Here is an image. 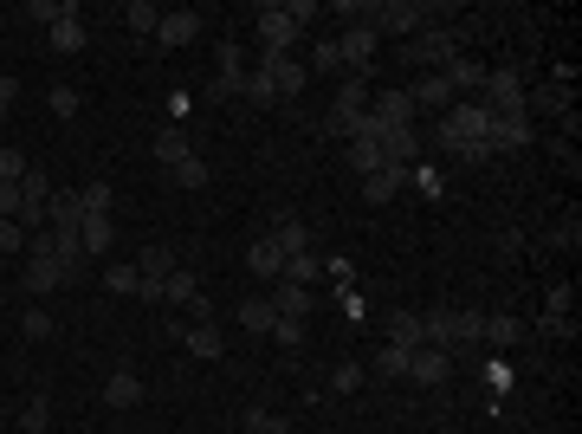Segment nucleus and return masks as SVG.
I'll list each match as a JSON object with an SVG mask.
<instances>
[{"instance_id": "1", "label": "nucleus", "mask_w": 582, "mask_h": 434, "mask_svg": "<svg viewBox=\"0 0 582 434\" xmlns=\"http://www.w3.org/2000/svg\"><path fill=\"white\" fill-rule=\"evenodd\" d=\"M460 52H466V33H453V26H427V33L408 39L401 59H408V72H414V65H421V72H447Z\"/></svg>"}, {"instance_id": "2", "label": "nucleus", "mask_w": 582, "mask_h": 434, "mask_svg": "<svg viewBox=\"0 0 582 434\" xmlns=\"http://www.w3.org/2000/svg\"><path fill=\"white\" fill-rule=\"evenodd\" d=\"M427 344L434 350H466V344H479V331H485V311H427Z\"/></svg>"}, {"instance_id": "3", "label": "nucleus", "mask_w": 582, "mask_h": 434, "mask_svg": "<svg viewBox=\"0 0 582 434\" xmlns=\"http://www.w3.org/2000/svg\"><path fill=\"white\" fill-rule=\"evenodd\" d=\"M485 130H492V117H485L479 98L453 104L447 117H440V149H466V143H485Z\"/></svg>"}, {"instance_id": "4", "label": "nucleus", "mask_w": 582, "mask_h": 434, "mask_svg": "<svg viewBox=\"0 0 582 434\" xmlns=\"http://www.w3.org/2000/svg\"><path fill=\"white\" fill-rule=\"evenodd\" d=\"M485 117H505V111H524V72L505 65V72H485V91H479Z\"/></svg>"}, {"instance_id": "5", "label": "nucleus", "mask_w": 582, "mask_h": 434, "mask_svg": "<svg viewBox=\"0 0 582 434\" xmlns=\"http://www.w3.org/2000/svg\"><path fill=\"white\" fill-rule=\"evenodd\" d=\"M298 33H304V26L291 20V7H279V0L259 7V52H291V46H298Z\"/></svg>"}, {"instance_id": "6", "label": "nucleus", "mask_w": 582, "mask_h": 434, "mask_svg": "<svg viewBox=\"0 0 582 434\" xmlns=\"http://www.w3.org/2000/svg\"><path fill=\"white\" fill-rule=\"evenodd\" d=\"M259 72H266L272 85H279V98H298V91H304V78H311L298 59H291V52H259Z\"/></svg>"}, {"instance_id": "7", "label": "nucleus", "mask_w": 582, "mask_h": 434, "mask_svg": "<svg viewBox=\"0 0 582 434\" xmlns=\"http://www.w3.org/2000/svg\"><path fill=\"white\" fill-rule=\"evenodd\" d=\"M531 143V111H505V117H492V130H485V149H524Z\"/></svg>"}, {"instance_id": "8", "label": "nucleus", "mask_w": 582, "mask_h": 434, "mask_svg": "<svg viewBox=\"0 0 582 434\" xmlns=\"http://www.w3.org/2000/svg\"><path fill=\"white\" fill-rule=\"evenodd\" d=\"M447 370H453V357H447V350L421 344V350L408 357V376H401V383H421V389H434V383H447Z\"/></svg>"}, {"instance_id": "9", "label": "nucleus", "mask_w": 582, "mask_h": 434, "mask_svg": "<svg viewBox=\"0 0 582 434\" xmlns=\"http://www.w3.org/2000/svg\"><path fill=\"white\" fill-rule=\"evenodd\" d=\"M143 402V376L136 370H110L104 376V409H136Z\"/></svg>"}, {"instance_id": "10", "label": "nucleus", "mask_w": 582, "mask_h": 434, "mask_svg": "<svg viewBox=\"0 0 582 434\" xmlns=\"http://www.w3.org/2000/svg\"><path fill=\"white\" fill-rule=\"evenodd\" d=\"M33 298H46V292H59V286H72V273H65L59 260H26V279H20Z\"/></svg>"}, {"instance_id": "11", "label": "nucleus", "mask_w": 582, "mask_h": 434, "mask_svg": "<svg viewBox=\"0 0 582 434\" xmlns=\"http://www.w3.org/2000/svg\"><path fill=\"white\" fill-rule=\"evenodd\" d=\"M246 266H253V279H279L285 273V247L272 234H259L253 247H246Z\"/></svg>"}, {"instance_id": "12", "label": "nucleus", "mask_w": 582, "mask_h": 434, "mask_svg": "<svg viewBox=\"0 0 582 434\" xmlns=\"http://www.w3.org/2000/svg\"><path fill=\"white\" fill-rule=\"evenodd\" d=\"M188 156H194L188 130H182V124H162V130H156V162H162V169H182Z\"/></svg>"}, {"instance_id": "13", "label": "nucleus", "mask_w": 582, "mask_h": 434, "mask_svg": "<svg viewBox=\"0 0 582 434\" xmlns=\"http://www.w3.org/2000/svg\"><path fill=\"white\" fill-rule=\"evenodd\" d=\"M453 104H460V98H453V85H447L440 72H427L421 85H414V111H440V117H447Z\"/></svg>"}, {"instance_id": "14", "label": "nucleus", "mask_w": 582, "mask_h": 434, "mask_svg": "<svg viewBox=\"0 0 582 434\" xmlns=\"http://www.w3.org/2000/svg\"><path fill=\"white\" fill-rule=\"evenodd\" d=\"M337 52H343V65H356V72L369 78V59H376V33H369V26H350V33L337 39Z\"/></svg>"}, {"instance_id": "15", "label": "nucleus", "mask_w": 582, "mask_h": 434, "mask_svg": "<svg viewBox=\"0 0 582 434\" xmlns=\"http://www.w3.org/2000/svg\"><path fill=\"white\" fill-rule=\"evenodd\" d=\"M169 337H182V344L194 350V357H207V363H214L220 350H227V344H220V331H214V324H169Z\"/></svg>"}, {"instance_id": "16", "label": "nucleus", "mask_w": 582, "mask_h": 434, "mask_svg": "<svg viewBox=\"0 0 582 434\" xmlns=\"http://www.w3.org/2000/svg\"><path fill=\"white\" fill-rule=\"evenodd\" d=\"M408 182V169H395V162H382L376 175H363V201L369 208H382V201H395V188Z\"/></svg>"}, {"instance_id": "17", "label": "nucleus", "mask_w": 582, "mask_h": 434, "mask_svg": "<svg viewBox=\"0 0 582 434\" xmlns=\"http://www.w3.org/2000/svg\"><path fill=\"white\" fill-rule=\"evenodd\" d=\"M201 33V13H162V26H156V46H188V39Z\"/></svg>"}, {"instance_id": "18", "label": "nucleus", "mask_w": 582, "mask_h": 434, "mask_svg": "<svg viewBox=\"0 0 582 434\" xmlns=\"http://www.w3.org/2000/svg\"><path fill=\"white\" fill-rule=\"evenodd\" d=\"M440 78H447V85H453V98H460V91H466V98H479V91H485V65H473V59H466V52H460V59H453V65H447V72H440Z\"/></svg>"}, {"instance_id": "19", "label": "nucleus", "mask_w": 582, "mask_h": 434, "mask_svg": "<svg viewBox=\"0 0 582 434\" xmlns=\"http://www.w3.org/2000/svg\"><path fill=\"white\" fill-rule=\"evenodd\" d=\"M388 344H395V350H421L427 344V324L414 318V311H395V318H388Z\"/></svg>"}, {"instance_id": "20", "label": "nucleus", "mask_w": 582, "mask_h": 434, "mask_svg": "<svg viewBox=\"0 0 582 434\" xmlns=\"http://www.w3.org/2000/svg\"><path fill=\"white\" fill-rule=\"evenodd\" d=\"M110 234H117V227H110V214H91V221L78 227V247H85V260H104V253H110Z\"/></svg>"}, {"instance_id": "21", "label": "nucleus", "mask_w": 582, "mask_h": 434, "mask_svg": "<svg viewBox=\"0 0 582 434\" xmlns=\"http://www.w3.org/2000/svg\"><path fill=\"white\" fill-rule=\"evenodd\" d=\"M524 111H544V117H570V85L563 78H550L537 98H524Z\"/></svg>"}, {"instance_id": "22", "label": "nucleus", "mask_w": 582, "mask_h": 434, "mask_svg": "<svg viewBox=\"0 0 582 434\" xmlns=\"http://www.w3.org/2000/svg\"><path fill=\"white\" fill-rule=\"evenodd\" d=\"M272 311H279V318H304V324H311V292H304V286H285V279H279Z\"/></svg>"}, {"instance_id": "23", "label": "nucleus", "mask_w": 582, "mask_h": 434, "mask_svg": "<svg viewBox=\"0 0 582 434\" xmlns=\"http://www.w3.org/2000/svg\"><path fill=\"white\" fill-rule=\"evenodd\" d=\"M272 240L285 247V260H291V253H304V247H311V234H304V221H298V214H279V221H272Z\"/></svg>"}, {"instance_id": "24", "label": "nucleus", "mask_w": 582, "mask_h": 434, "mask_svg": "<svg viewBox=\"0 0 582 434\" xmlns=\"http://www.w3.org/2000/svg\"><path fill=\"white\" fill-rule=\"evenodd\" d=\"M240 324H246V331H266V337H272V324H279L272 298H240Z\"/></svg>"}, {"instance_id": "25", "label": "nucleus", "mask_w": 582, "mask_h": 434, "mask_svg": "<svg viewBox=\"0 0 582 434\" xmlns=\"http://www.w3.org/2000/svg\"><path fill=\"white\" fill-rule=\"evenodd\" d=\"M382 162L408 169V162H414V130H382Z\"/></svg>"}, {"instance_id": "26", "label": "nucleus", "mask_w": 582, "mask_h": 434, "mask_svg": "<svg viewBox=\"0 0 582 434\" xmlns=\"http://www.w3.org/2000/svg\"><path fill=\"white\" fill-rule=\"evenodd\" d=\"M350 169L356 175H376L382 169V137H356L350 143Z\"/></svg>"}, {"instance_id": "27", "label": "nucleus", "mask_w": 582, "mask_h": 434, "mask_svg": "<svg viewBox=\"0 0 582 434\" xmlns=\"http://www.w3.org/2000/svg\"><path fill=\"white\" fill-rule=\"evenodd\" d=\"M330 111H369V78H343V85H337V104H330Z\"/></svg>"}, {"instance_id": "28", "label": "nucleus", "mask_w": 582, "mask_h": 434, "mask_svg": "<svg viewBox=\"0 0 582 434\" xmlns=\"http://www.w3.org/2000/svg\"><path fill=\"white\" fill-rule=\"evenodd\" d=\"M194 292H201V286H194V273H188V266H175V273H169V286H162V305H188Z\"/></svg>"}, {"instance_id": "29", "label": "nucleus", "mask_w": 582, "mask_h": 434, "mask_svg": "<svg viewBox=\"0 0 582 434\" xmlns=\"http://www.w3.org/2000/svg\"><path fill=\"white\" fill-rule=\"evenodd\" d=\"M123 26H130V33H156V26H162V13L149 7V0H130V7H123Z\"/></svg>"}, {"instance_id": "30", "label": "nucleus", "mask_w": 582, "mask_h": 434, "mask_svg": "<svg viewBox=\"0 0 582 434\" xmlns=\"http://www.w3.org/2000/svg\"><path fill=\"white\" fill-rule=\"evenodd\" d=\"M317 273H324V266H317V260H311V253H291V260H285V273H279V279H285V286H311V279H317Z\"/></svg>"}, {"instance_id": "31", "label": "nucleus", "mask_w": 582, "mask_h": 434, "mask_svg": "<svg viewBox=\"0 0 582 434\" xmlns=\"http://www.w3.org/2000/svg\"><path fill=\"white\" fill-rule=\"evenodd\" d=\"M136 273H143V279H156V286H162V279L175 273V253H169V247H149V253H143V266H136Z\"/></svg>"}, {"instance_id": "32", "label": "nucleus", "mask_w": 582, "mask_h": 434, "mask_svg": "<svg viewBox=\"0 0 582 434\" xmlns=\"http://www.w3.org/2000/svg\"><path fill=\"white\" fill-rule=\"evenodd\" d=\"M408 357H414V350L382 344V350H376V376H395V383H401V376H408Z\"/></svg>"}, {"instance_id": "33", "label": "nucleus", "mask_w": 582, "mask_h": 434, "mask_svg": "<svg viewBox=\"0 0 582 434\" xmlns=\"http://www.w3.org/2000/svg\"><path fill=\"white\" fill-rule=\"evenodd\" d=\"M20 428H26V434H46V428H52V402H46V396H33V402L20 409Z\"/></svg>"}, {"instance_id": "34", "label": "nucleus", "mask_w": 582, "mask_h": 434, "mask_svg": "<svg viewBox=\"0 0 582 434\" xmlns=\"http://www.w3.org/2000/svg\"><path fill=\"white\" fill-rule=\"evenodd\" d=\"M78 208H85V221L91 214H110V182H85L78 188Z\"/></svg>"}, {"instance_id": "35", "label": "nucleus", "mask_w": 582, "mask_h": 434, "mask_svg": "<svg viewBox=\"0 0 582 434\" xmlns=\"http://www.w3.org/2000/svg\"><path fill=\"white\" fill-rule=\"evenodd\" d=\"M518 331H524L518 318H485V331H479V337H485V344H498V350H505V344H518Z\"/></svg>"}, {"instance_id": "36", "label": "nucleus", "mask_w": 582, "mask_h": 434, "mask_svg": "<svg viewBox=\"0 0 582 434\" xmlns=\"http://www.w3.org/2000/svg\"><path fill=\"white\" fill-rule=\"evenodd\" d=\"M240 98H253V104H279V85H272L266 72H246V85H240Z\"/></svg>"}, {"instance_id": "37", "label": "nucleus", "mask_w": 582, "mask_h": 434, "mask_svg": "<svg viewBox=\"0 0 582 434\" xmlns=\"http://www.w3.org/2000/svg\"><path fill=\"white\" fill-rule=\"evenodd\" d=\"M52 117H78V111H85V98H78V85H52Z\"/></svg>"}, {"instance_id": "38", "label": "nucleus", "mask_w": 582, "mask_h": 434, "mask_svg": "<svg viewBox=\"0 0 582 434\" xmlns=\"http://www.w3.org/2000/svg\"><path fill=\"white\" fill-rule=\"evenodd\" d=\"M46 33H52V46H59V52H78V46H85V26H78V20H59V26H46Z\"/></svg>"}, {"instance_id": "39", "label": "nucleus", "mask_w": 582, "mask_h": 434, "mask_svg": "<svg viewBox=\"0 0 582 434\" xmlns=\"http://www.w3.org/2000/svg\"><path fill=\"white\" fill-rule=\"evenodd\" d=\"M272 337H279L285 350H298L304 337H311V324H304V318H279V324H272Z\"/></svg>"}, {"instance_id": "40", "label": "nucleus", "mask_w": 582, "mask_h": 434, "mask_svg": "<svg viewBox=\"0 0 582 434\" xmlns=\"http://www.w3.org/2000/svg\"><path fill=\"white\" fill-rule=\"evenodd\" d=\"M330 389H337V396L363 389V363H337V370H330Z\"/></svg>"}, {"instance_id": "41", "label": "nucleus", "mask_w": 582, "mask_h": 434, "mask_svg": "<svg viewBox=\"0 0 582 434\" xmlns=\"http://www.w3.org/2000/svg\"><path fill=\"white\" fill-rule=\"evenodd\" d=\"M20 331H26V337H33V344H46V337H52V331H59V324H52V318H46V311H39V305H33V311H26V318H20Z\"/></svg>"}, {"instance_id": "42", "label": "nucleus", "mask_w": 582, "mask_h": 434, "mask_svg": "<svg viewBox=\"0 0 582 434\" xmlns=\"http://www.w3.org/2000/svg\"><path fill=\"white\" fill-rule=\"evenodd\" d=\"M311 65H317V72H337V65H343L337 39H324V46H311ZM311 65H304V72H311Z\"/></svg>"}, {"instance_id": "43", "label": "nucleus", "mask_w": 582, "mask_h": 434, "mask_svg": "<svg viewBox=\"0 0 582 434\" xmlns=\"http://www.w3.org/2000/svg\"><path fill=\"white\" fill-rule=\"evenodd\" d=\"M20 175H26V156L13 143H0V182H20Z\"/></svg>"}, {"instance_id": "44", "label": "nucleus", "mask_w": 582, "mask_h": 434, "mask_svg": "<svg viewBox=\"0 0 582 434\" xmlns=\"http://www.w3.org/2000/svg\"><path fill=\"white\" fill-rule=\"evenodd\" d=\"M104 286H110V292H136V286H143V273H136V266H110Z\"/></svg>"}, {"instance_id": "45", "label": "nucleus", "mask_w": 582, "mask_h": 434, "mask_svg": "<svg viewBox=\"0 0 582 434\" xmlns=\"http://www.w3.org/2000/svg\"><path fill=\"white\" fill-rule=\"evenodd\" d=\"M175 182H182V188H207V162H201V156H188L182 169H175Z\"/></svg>"}, {"instance_id": "46", "label": "nucleus", "mask_w": 582, "mask_h": 434, "mask_svg": "<svg viewBox=\"0 0 582 434\" xmlns=\"http://www.w3.org/2000/svg\"><path fill=\"white\" fill-rule=\"evenodd\" d=\"M246 434H291V428L279 422V415H266V409H253V415H246Z\"/></svg>"}, {"instance_id": "47", "label": "nucleus", "mask_w": 582, "mask_h": 434, "mask_svg": "<svg viewBox=\"0 0 582 434\" xmlns=\"http://www.w3.org/2000/svg\"><path fill=\"white\" fill-rule=\"evenodd\" d=\"M0 221H20V182H0Z\"/></svg>"}, {"instance_id": "48", "label": "nucleus", "mask_w": 582, "mask_h": 434, "mask_svg": "<svg viewBox=\"0 0 582 434\" xmlns=\"http://www.w3.org/2000/svg\"><path fill=\"white\" fill-rule=\"evenodd\" d=\"M26 247V227L20 221H0V253H20Z\"/></svg>"}, {"instance_id": "49", "label": "nucleus", "mask_w": 582, "mask_h": 434, "mask_svg": "<svg viewBox=\"0 0 582 434\" xmlns=\"http://www.w3.org/2000/svg\"><path fill=\"white\" fill-rule=\"evenodd\" d=\"M182 311H188V318H194V324H214V305H207V292H194V298H188V305H182Z\"/></svg>"}]
</instances>
